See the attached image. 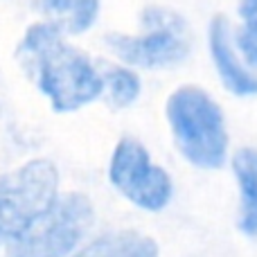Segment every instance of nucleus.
Wrapping results in <instances>:
<instances>
[{
    "label": "nucleus",
    "instance_id": "1",
    "mask_svg": "<svg viewBox=\"0 0 257 257\" xmlns=\"http://www.w3.org/2000/svg\"><path fill=\"white\" fill-rule=\"evenodd\" d=\"M18 57L59 113L86 106L104 90L97 68L84 52L68 45L52 23L32 25L18 45Z\"/></svg>",
    "mask_w": 257,
    "mask_h": 257
},
{
    "label": "nucleus",
    "instance_id": "2",
    "mask_svg": "<svg viewBox=\"0 0 257 257\" xmlns=\"http://www.w3.org/2000/svg\"><path fill=\"white\" fill-rule=\"evenodd\" d=\"M167 120L181 154L192 165L217 169L226 163L228 131L219 104L199 86H181L167 99Z\"/></svg>",
    "mask_w": 257,
    "mask_h": 257
},
{
    "label": "nucleus",
    "instance_id": "3",
    "mask_svg": "<svg viewBox=\"0 0 257 257\" xmlns=\"http://www.w3.org/2000/svg\"><path fill=\"white\" fill-rule=\"evenodd\" d=\"M59 172L36 158L0 178V244L21 237L57 201Z\"/></svg>",
    "mask_w": 257,
    "mask_h": 257
},
{
    "label": "nucleus",
    "instance_id": "4",
    "mask_svg": "<svg viewBox=\"0 0 257 257\" xmlns=\"http://www.w3.org/2000/svg\"><path fill=\"white\" fill-rule=\"evenodd\" d=\"M93 223V203L86 194L70 192L52 205L14 241L7 257H66Z\"/></svg>",
    "mask_w": 257,
    "mask_h": 257
},
{
    "label": "nucleus",
    "instance_id": "5",
    "mask_svg": "<svg viewBox=\"0 0 257 257\" xmlns=\"http://www.w3.org/2000/svg\"><path fill=\"white\" fill-rule=\"evenodd\" d=\"M142 34H113L106 43L120 59L140 68H163L183 61L190 52V30L176 12L151 7L142 14Z\"/></svg>",
    "mask_w": 257,
    "mask_h": 257
},
{
    "label": "nucleus",
    "instance_id": "6",
    "mask_svg": "<svg viewBox=\"0 0 257 257\" xmlns=\"http://www.w3.org/2000/svg\"><path fill=\"white\" fill-rule=\"evenodd\" d=\"M111 183L120 194L142 210L158 212L172 199V178L163 167L151 163L145 145L133 138L117 142L108 167Z\"/></svg>",
    "mask_w": 257,
    "mask_h": 257
},
{
    "label": "nucleus",
    "instance_id": "7",
    "mask_svg": "<svg viewBox=\"0 0 257 257\" xmlns=\"http://www.w3.org/2000/svg\"><path fill=\"white\" fill-rule=\"evenodd\" d=\"M210 50L219 77L228 90L235 95H257V75L237 59L230 41V25L223 16H214L210 23Z\"/></svg>",
    "mask_w": 257,
    "mask_h": 257
},
{
    "label": "nucleus",
    "instance_id": "8",
    "mask_svg": "<svg viewBox=\"0 0 257 257\" xmlns=\"http://www.w3.org/2000/svg\"><path fill=\"white\" fill-rule=\"evenodd\" d=\"M232 169L239 185V230L257 235V149L244 147L232 158Z\"/></svg>",
    "mask_w": 257,
    "mask_h": 257
},
{
    "label": "nucleus",
    "instance_id": "9",
    "mask_svg": "<svg viewBox=\"0 0 257 257\" xmlns=\"http://www.w3.org/2000/svg\"><path fill=\"white\" fill-rule=\"evenodd\" d=\"M75 257H158V246L136 230H120L90 241Z\"/></svg>",
    "mask_w": 257,
    "mask_h": 257
},
{
    "label": "nucleus",
    "instance_id": "10",
    "mask_svg": "<svg viewBox=\"0 0 257 257\" xmlns=\"http://www.w3.org/2000/svg\"><path fill=\"white\" fill-rule=\"evenodd\" d=\"M39 7L59 32L81 34L97 18L99 0H39Z\"/></svg>",
    "mask_w": 257,
    "mask_h": 257
},
{
    "label": "nucleus",
    "instance_id": "11",
    "mask_svg": "<svg viewBox=\"0 0 257 257\" xmlns=\"http://www.w3.org/2000/svg\"><path fill=\"white\" fill-rule=\"evenodd\" d=\"M102 84L108 90V102L117 108L133 104L140 95V79L133 70L120 66H106L102 75Z\"/></svg>",
    "mask_w": 257,
    "mask_h": 257
},
{
    "label": "nucleus",
    "instance_id": "12",
    "mask_svg": "<svg viewBox=\"0 0 257 257\" xmlns=\"http://www.w3.org/2000/svg\"><path fill=\"white\" fill-rule=\"evenodd\" d=\"M241 30L237 32L235 43L250 66H257V0L239 3Z\"/></svg>",
    "mask_w": 257,
    "mask_h": 257
}]
</instances>
